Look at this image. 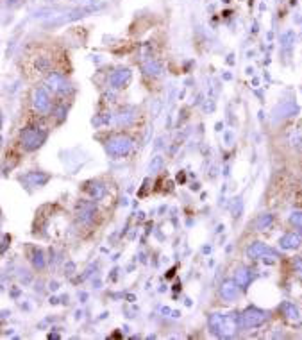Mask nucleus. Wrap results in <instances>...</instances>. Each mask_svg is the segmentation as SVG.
Wrapping results in <instances>:
<instances>
[{
  "instance_id": "f257e3e1",
  "label": "nucleus",
  "mask_w": 302,
  "mask_h": 340,
  "mask_svg": "<svg viewBox=\"0 0 302 340\" xmlns=\"http://www.w3.org/2000/svg\"><path fill=\"white\" fill-rule=\"evenodd\" d=\"M209 324H211L213 331L220 336H231L232 333L238 329V320H236L234 313H231V315H220V313H215V315L209 319Z\"/></svg>"
},
{
  "instance_id": "f03ea898",
  "label": "nucleus",
  "mask_w": 302,
  "mask_h": 340,
  "mask_svg": "<svg viewBox=\"0 0 302 340\" xmlns=\"http://www.w3.org/2000/svg\"><path fill=\"white\" fill-rule=\"evenodd\" d=\"M45 131L43 129H38V127H32V129H27L22 135V145H24L25 150H34L38 149L45 140Z\"/></svg>"
},
{
  "instance_id": "7ed1b4c3",
  "label": "nucleus",
  "mask_w": 302,
  "mask_h": 340,
  "mask_svg": "<svg viewBox=\"0 0 302 340\" xmlns=\"http://www.w3.org/2000/svg\"><path fill=\"white\" fill-rule=\"evenodd\" d=\"M131 147H133V143H131V140L126 138V136H113V138L107 140V152L113 156L129 154Z\"/></svg>"
},
{
  "instance_id": "20e7f679",
  "label": "nucleus",
  "mask_w": 302,
  "mask_h": 340,
  "mask_svg": "<svg viewBox=\"0 0 302 340\" xmlns=\"http://www.w3.org/2000/svg\"><path fill=\"white\" fill-rule=\"evenodd\" d=\"M32 106L38 113H47L50 109V97L43 88H36L32 91Z\"/></svg>"
},
{
  "instance_id": "39448f33",
  "label": "nucleus",
  "mask_w": 302,
  "mask_h": 340,
  "mask_svg": "<svg viewBox=\"0 0 302 340\" xmlns=\"http://www.w3.org/2000/svg\"><path fill=\"white\" fill-rule=\"evenodd\" d=\"M267 320V313L261 312L258 308H249L247 312L244 313V324L247 328H256V326H261Z\"/></svg>"
},
{
  "instance_id": "423d86ee",
  "label": "nucleus",
  "mask_w": 302,
  "mask_h": 340,
  "mask_svg": "<svg viewBox=\"0 0 302 340\" xmlns=\"http://www.w3.org/2000/svg\"><path fill=\"white\" fill-rule=\"evenodd\" d=\"M47 86H48V90H52V91H65L68 84L61 74H52L47 77Z\"/></svg>"
},
{
  "instance_id": "0eeeda50",
  "label": "nucleus",
  "mask_w": 302,
  "mask_h": 340,
  "mask_svg": "<svg viewBox=\"0 0 302 340\" xmlns=\"http://www.w3.org/2000/svg\"><path fill=\"white\" fill-rule=\"evenodd\" d=\"M288 143H290L293 149L302 150V126L293 127L290 131V135H288Z\"/></svg>"
},
{
  "instance_id": "6e6552de",
  "label": "nucleus",
  "mask_w": 302,
  "mask_h": 340,
  "mask_svg": "<svg viewBox=\"0 0 302 340\" xmlns=\"http://www.w3.org/2000/svg\"><path fill=\"white\" fill-rule=\"evenodd\" d=\"M95 215V206L91 202H81L79 206V218L84 222H88Z\"/></svg>"
},
{
  "instance_id": "1a4fd4ad",
  "label": "nucleus",
  "mask_w": 302,
  "mask_h": 340,
  "mask_svg": "<svg viewBox=\"0 0 302 340\" xmlns=\"http://www.w3.org/2000/svg\"><path fill=\"white\" fill-rule=\"evenodd\" d=\"M129 70H118L116 74H113V77H111V84H113L114 88H120L124 86V84L129 81Z\"/></svg>"
},
{
  "instance_id": "9d476101",
  "label": "nucleus",
  "mask_w": 302,
  "mask_h": 340,
  "mask_svg": "<svg viewBox=\"0 0 302 340\" xmlns=\"http://www.w3.org/2000/svg\"><path fill=\"white\" fill-rule=\"evenodd\" d=\"M267 253H270V249H268L267 245L263 244H254L252 247H249L247 254L251 258H261V256H267Z\"/></svg>"
},
{
  "instance_id": "9b49d317",
  "label": "nucleus",
  "mask_w": 302,
  "mask_h": 340,
  "mask_svg": "<svg viewBox=\"0 0 302 340\" xmlns=\"http://www.w3.org/2000/svg\"><path fill=\"white\" fill-rule=\"evenodd\" d=\"M298 244H300V238H298L295 233H288L281 238V245H283L284 249H293V247H297Z\"/></svg>"
},
{
  "instance_id": "f8f14e48",
  "label": "nucleus",
  "mask_w": 302,
  "mask_h": 340,
  "mask_svg": "<svg viewBox=\"0 0 302 340\" xmlns=\"http://www.w3.org/2000/svg\"><path fill=\"white\" fill-rule=\"evenodd\" d=\"M236 292H238V287H236L232 281H227V283L222 285V296H224L225 299H234Z\"/></svg>"
},
{
  "instance_id": "ddd939ff",
  "label": "nucleus",
  "mask_w": 302,
  "mask_h": 340,
  "mask_svg": "<svg viewBox=\"0 0 302 340\" xmlns=\"http://www.w3.org/2000/svg\"><path fill=\"white\" fill-rule=\"evenodd\" d=\"M249 279H251L249 270H239V272L236 274V285L238 287H245L249 283Z\"/></svg>"
},
{
  "instance_id": "4468645a",
  "label": "nucleus",
  "mask_w": 302,
  "mask_h": 340,
  "mask_svg": "<svg viewBox=\"0 0 302 340\" xmlns=\"http://www.w3.org/2000/svg\"><path fill=\"white\" fill-rule=\"evenodd\" d=\"M91 195H93L95 199H100L104 197V194H106V186L102 185H93V188H90Z\"/></svg>"
},
{
  "instance_id": "2eb2a0df",
  "label": "nucleus",
  "mask_w": 302,
  "mask_h": 340,
  "mask_svg": "<svg viewBox=\"0 0 302 340\" xmlns=\"http://www.w3.org/2000/svg\"><path fill=\"white\" fill-rule=\"evenodd\" d=\"M270 222H272V217H270V215H268V217H267V215H263V217L259 218V224H258V225H259V230H263L265 225H270Z\"/></svg>"
},
{
  "instance_id": "dca6fc26",
  "label": "nucleus",
  "mask_w": 302,
  "mask_h": 340,
  "mask_svg": "<svg viewBox=\"0 0 302 340\" xmlns=\"http://www.w3.org/2000/svg\"><path fill=\"white\" fill-rule=\"evenodd\" d=\"M291 222H293L295 225H298L302 230V213H293V217H291Z\"/></svg>"
},
{
  "instance_id": "f3484780",
  "label": "nucleus",
  "mask_w": 302,
  "mask_h": 340,
  "mask_svg": "<svg viewBox=\"0 0 302 340\" xmlns=\"http://www.w3.org/2000/svg\"><path fill=\"white\" fill-rule=\"evenodd\" d=\"M34 263L38 267H43V260H41V254L38 253V256H36V260H34Z\"/></svg>"
}]
</instances>
